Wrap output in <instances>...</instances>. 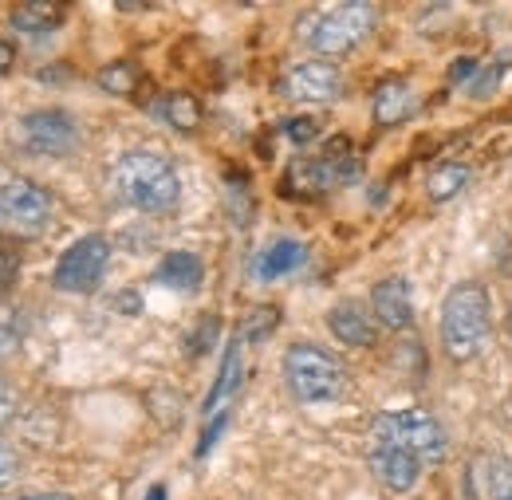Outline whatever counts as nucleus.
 I'll list each match as a JSON object with an SVG mask.
<instances>
[{
    "instance_id": "nucleus-26",
    "label": "nucleus",
    "mask_w": 512,
    "mask_h": 500,
    "mask_svg": "<svg viewBox=\"0 0 512 500\" xmlns=\"http://www.w3.org/2000/svg\"><path fill=\"white\" fill-rule=\"evenodd\" d=\"M225 426H229V410H225V414H217V418H209L205 434H201V441H197V457H205V453L217 445V438L225 434Z\"/></svg>"
},
{
    "instance_id": "nucleus-20",
    "label": "nucleus",
    "mask_w": 512,
    "mask_h": 500,
    "mask_svg": "<svg viewBox=\"0 0 512 500\" xmlns=\"http://www.w3.org/2000/svg\"><path fill=\"white\" fill-rule=\"evenodd\" d=\"M158 115L174 126V130H197V123H201V107H197V99L186 95V91L166 95V99L158 103Z\"/></svg>"
},
{
    "instance_id": "nucleus-12",
    "label": "nucleus",
    "mask_w": 512,
    "mask_h": 500,
    "mask_svg": "<svg viewBox=\"0 0 512 500\" xmlns=\"http://www.w3.org/2000/svg\"><path fill=\"white\" fill-rule=\"evenodd\" d=\"M371 473L379 477V485L390 489V493H410L422 477V461L402 453V449H386V445H375L371 449Z\"/></svg>"
},
{
    "instance_id": "nucleus-9",
    "label": "nucleus",
    "mask_w": 512,
    "mask_h": 500,
    "mask_svg": "<svg viewBox=\"0 0 512 500\" xmlns=\"http://www.w3.org/2000/svg\"><path fill=\"white\" fill-rule=\"evenodd\" d=\"M280 91H284L288 99H296V103H335V99L343 95V75H339L335 63H323V60L296 63V67L284 75Z\"/></svg>"
},
{
    "instance_id": "nucleus-29",
    "label": "nucleus",
    "mask_w": 512,
    "mask_h": 500,
    "mask_svg": "<svg viewBox=\"0 0 512 500\" xmlns=\"http://www.w3.org/2000/svg\"><path fill=\"white\" fill-rule=\"evenodd\" d=\"M473 71H477V60H469V56H465V60H457L453 67H449V83H457V79H469Z\"/></svg>"
},
{
    "instance_id": "nucleus-8",
    "label": "nucleus",
    "mask_w": 512,
    "mask_h": 500,
    "mask_svg": "<svg viewBox=\"0 0 512 500\" xmlns=\"http://www.w3.org/2000/svg\"><path fill=\"white\" fill-rule=\"evenodd\" d=\"M20 146L36 158H67L79 146V123L60 107L32 111L20 119Z\"/></svg>"
},
{
    "instance_id": "nucleus-23",
    "label": "nucleus",
    "mask_w": 512,
    "mask_h": 500,
    "mask_svg": "<svg viewBox=\"0 0 512 500\" xmlns=\"http://www.w3.org/2000/svg\"><path fill=\"white\" fill-rule=\"evenodd\" d=\"M16 272H20V245H16L12 237H4V233H0V292H8V288H12Z\"/></svg>"
},
{
    "instance_id": "nucleus-6",
    "label": "nucleus",
    "mask_w": 512,
    "mask_h": 500,
    "mask_svg": "<svg viewBox=\"0 0 512 500\" xmlns=\"http://www.w3.org/2000/svg\"><path fill=\"white\" fill-rule=\"evenodd\" d=\"M107 264H111V241L103 233H87V237L71 241L64 249V256L56 260L52 284L60 292H67V296H87L107 276Z\"/></svg>"
},
{
    "instance_id": "nucleus-16",
    "label": "nucleus",
    "mask_w": 512,
    "mask_h": 500,
    "mask_svg": "<svg viewBox=\"0 0 512 500\" xmlns=\"http://www.w3.org/2000/svg\"><path fill=\"white\" fill-rule=\"evenodd\" d=\"M414 115V91L402 79H386L375 91V123L398 126L402 119Z\"/></svg>"
},
{
    "instance_id": "nucleus-30",
    "label": "nucleus",
    "mask_w": 512,
    "mask_h": 500,
    "mask_svg": "<svg viewBox=\"0 0 512 500\" xmlns=\"http://www.w3.org/2000/svg\"><path fill=\"white\" fill-rule=\"evenodd\" d=\"M8 414H12V394H8V386L0 382V426L8 422Z\"/></svg>"
},
{
    "instance_id": "nucleus-28",
    "label": "nucleus",
    "mask_w": 512,
    "mask_h": 500,
    "mask_svg": "<svg viewBox=\"0 0 512 500\" xmlns=\"http://www.w3.org/2000/svg\"><path fill=\"white\" fill-rule=\"evenodd\" d=\"M16 465H20V461H16V453L0 445V489H8V485L16 481Z\"/></svg>"
},
{
    "instance_id": "nucleus-5",
    "label": "nucleus",
    "mask_w": 512,
    "mask_h": 500,
    "mask_svg": "<svg viewBox=\"0 0 512 500\" xmlns=\"http://www.w3.org/2000/svg\"><path fill=\"white\" fill-rule=\"evenodd\" d=\"M375 445H386V449H402L410 457H418L422 465L430 461H442L446 457V430L434 414L426 410H390V414H379L375 426Z\"/></svg>"
},
{
    "instance_id": "nucleus-4",
    "label": "nucleus",
    "mask_w": 512,
    "mask_h": 500,
    "mask_svg": "<svg viewBox=\"0 0 512 500\" xmlns=\"http://www.w3.org/2000/svg\"><path fill=\"white\" fill-rule=\"evenodd\" d=\"M375 28V4L351 0V4H331L312 12L308 20H300V36L327 60H339L347 52H355Z\"/></svg>"
},
{
    "instance_id": "nucleus-13",
    "label": "nucleus",
    "mask_w": 512,
    "mask_h": 500,
    "mask_svg": "<svg viewBox=\"0 0 512 500\" xmlns=\"http://www.w3.org/2000/svg\"><path fill=\"white\" fill-rule=\"evenodd\" d=\"M154 280L162 288H170V292H197L201 280H205V264H201L197 252H186V249L166 252L158 260V268H154Z\"/></svg>"
},
{
    "instance_id": "nucleus-14",
    "label": "nucleus",
    "mask_w": 512,
    "mask_h": 500,
    "mask_svg": "<svg viewBox=\"0 0 512 500\" xmlns=\"http://www.w3.org/2000/svg\"><path fill=\"white\" fill-rule=\"evenodd\" d=\"M241 339H233L229 347H225V359H221V371L213 378V386H209V394H205V406H201V414L205 418H217V414H225V402L237 394V386H241Z\"/></svg>"
},
{
    "instance_id": "nucleus-2",
    "label": "nucleus",
    "mask_w": 512,
    "mask_h": 500,
    "mask_svg": "<svg viewBox=\"0 0 512 500\" xmlns=\"http://www.w3.org/2000/svg\"><path fill=\"white\" fill-rule=\"evenodd\" d=\"M489 327H493V300L485 284L465 280L449 288L442 304V347L453 363H469L473 355H481Z\"/></svg>"
},
{
    "instance_id": "nucleus-24",
    "label": "nucleus",
    "mask_w": 512,
    "mask_h": 500,
    "mask_svg": "<svg viewBox=\"0 0 512 500\" xmlns=\"http://www.w3.org/2000/svg\"><path fill=\"white\" fill-rule=\"evenodd\" d=\"M505 67H509V60H497V67H489L481 79H473L469 95H473V99H489V95L501 87V75H505Z\"/></svg>"
},
{
    "instance_id": "nucleus-27",
    "label": "nucleus",
    "mask_w": 512,
    "mask_h": 500,
    "mask_svg": "<svg viewBox=\"0 0 512 500\" xmlns=\"http://www.w3.org/2000/svg\"><path fill=\"white\" fill-rule=\"evenodd\" d=\"M284 134H288L296 146H304V142H312V138L320 134V126H316V119H288V123H284Z\"/></svg>"
},
{
    "instance_id": "nucleus-10",
    "label": "nucleus",
    "mask_w": 512,
    "mask_h": 500,
    "mask_svg": "<svg viewBox=\"0 0 512 500\" xmlns=\"http://www.w3.org/2000/svg\"><path fill=\"white\" fill-rule=\"evenodd\" d=\"M371 312L390 331H406L414 323V296L406 276H386L371 288Z\"/></svg>"
},
{
    "instance_id": "nucleus-1",
    "label": "nucleus",
    "mask_w": 512,
    "mask_h": 500,
    "mask_svg": "<svg viewBox=\"0 0 512 500\" xmlns=\"http://www.w3.org/2000/svg\"><path fill=\"white\" fill-rule=\"evenodd\" d=\"M111 189L115 197L138 209V213H166L182 197V178L174 162L158 150H127L111 166Z\"/></svg>"
},
{
    "instance_id": "nucleus-31",
    "label": "nucleus",
    "mask_w": 512,
    "mask_h": 500,
    "mask_svg": "<svg viewBox=\"0 0 512 500\" xmlns=\"http://www.w3.org/2000/svg\"><path fill=\"white\" fill-rule=\"evenodd\" d=\"M12 60H16L12 44H4V40H0V71H8V67H12Z\"/></svg>"
},
{
    "instance_id": "nucleus-21",
    "label": "nucleus",
    "mask_w": 512,
    "mask_h": 500,
    "mask_svg": "<svg viewBox=\"0 0 512 500\" xmlns=\"http://www.w3.org/2000/svg\"><path fill=\"white\" fill-rule=\"evenodd\" d=\"M276 323H280V308H276V304H260V308H253V312L245 315V323H241V339L260 343L264 335L276 331Z\"/></svg>"
},
{
    "instance_id": "nucleus-18",
    "label": "nucleus",
    "mask_w": 512,
    "mask_h": 500,
    "mask_svg": "<svg viewBox=\"0 0 512 500\" xmlns=\"http://www.w3.org/2000/svg\"><path fill=\"white\" fill-rule=\"evenodd\" d=\"M8 20H12V28L40 36V32H56L64 24V8L60 4H20V8H12Z\"/></svg>"
},
{
    "instance_id": "nucleus-15",
    "label": "nucleus",
    "mask_w": 512,
    "mask_h": 500,
    "mask_svg": "<svg viewBox=\"0 0 512 500\" xmlns=\"http://www.w3.org/2000/svg\"><path fill=\"white\" fill-rule=\"evenodd\" d=\"M327 327H331V335H335L339 343H347V347H371V343L379 339L375 319L363 312V308H355V304L331 308V312H327Z\"/></svg>"
},
{
    "instance_id": "nucleus-25",
    "label": "nucleus",
    "mask_w": 512,
    "mask_h": 500,
    "mask_svg": "<svg viewBox=\"0 0 512 500\" xmlns=\"http://www.w3.org/2000/svg\"><path fill=\"white\" fill-rule=\"evenodd\" d=\"M20 331H24L20 319L0 308V355H12V351L20 347Z\"/></svg>"
},
{
    "instance_id": "nucleus-33",
    "label": "nucleus",
    "mask_w": 512,
    "mask_h": 500,
    "mask_svg": "<svg viewBox=\"0 0 512 500\" xmlns=\"http://www.w3.org/2000/svg\"><path fill=\"white\" fill-rule=\"evenodd\" d=\"M146 500H166V489H162V485H154V489H150V497Z\"/></svg>"
},
{
    "instance_id": "nucleus-7",
    "label": "nucleus",
    "mask_w": 512,
    "mask_h": 500,
    "mask_svg": "<svg viewBox=\"0 0 512 500\" xmlns=\"http://www.w3.org/2000/svg\"><path fill=\"white\" fill-rule=\"evenodd\" d=\"M52 193L44 186H36L32 178H4L0 182V229L36 237L52 225Z\"/></svg>"
},
{
    "instance_id": "nucleus-19",
    "label": "nucleus",
    "mask_w": 512,
    "mask_h": 500,
    "mask_svg": "<svg viewBox=\"0 0 512 500\" xmlns=\"http://www.w3.org/2000/svg\"><path fill=\"white\" fill-rule=\"evenodd\" d=\"M469 166H461V162H446V166H438V170H430V178H426V193H430V201H449V197H457L461 189L469 186Z\"/></svg>"
},
{
    "instance_id": "nucleus-11",
    "label": "nucleus",
    "mask_w": 512,
    "mask_h": 500,
    "mask_svg": "<svg viewBox=\"0 0 512 500\" xmlns=\"http://www.w3.org/2000/svg\"><path fill=\"white\" fill-rule=\"evenodd\" d=\"M304 264H308L304 241H296V237H276V241H268V245L253 256V280L256 284H272V280H284V276L300 272Z\"/></svg>"
},
{
    "instance_id": "nucleus-3",
    "label": "nucleus",
    "mask_w": 512,
    "mask_h": 500,
    "mask_svg": "<svg viewBox=\"0 0 512 500\" xmlns=\"http://www.w3.org/2000/svg\"><path fill=\"white\" fill-rule=\"evenodd\" d=\"M284 382L304 406H327L343 394L347 386V367L335 359L327 347L316 343H292L284 351Z\"/></svg>"
},
{
    "instance_id": "nucleus-22",
    "label": "nucleus",
    "mask_w": 512,
    "mask_h": 500,
    "mask_svg": "<svg viewBox=\"0 0 512 500\" xmlns=\"http://www.w3.org/2000/svg\"><path fill=\"white\" fill-rule=\"evenodd\" d=\"M134 79H138V71H134V63H127V60L111 63V67L99 71V87L111 91V95H130V91H134Z\"/></svg>"
},
{
    "instance_id": "nucleus-32",
    "label": "nucleus",
    "mask_w": 512,
    "mask_h": 500,
    "mask_svg": "<svg viewBox=\"0 0 512 500\" xmlns=\"http://www.w3.org/2000/svg\"><path fill=\"white\" fill-rule=\"evenodd\" d=\"M16 500H75L67 493H28V497H16Z\"/></svg>"
},
{
    "instance_id": "nucleus-17",
    "label": "nucleus",
    "mask_w": 512,
    "mask_h": 500,
    "mask_svg": "<svg viewBox=\"0 0 512 500\" xmlns=\"http://www.w3.org/2000/svg\"><path fill=\"white\" fill-rule=\"evenodd\" d=\"M477 481H481L485 500H512V461L509 457H501V453L481 457V465H477Z\"/></svg>"
}]
</instances>
